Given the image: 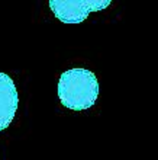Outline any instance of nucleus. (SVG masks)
<instances>
[{
	"label": "nucleus",
	"mask_w": 158,
	"mask_h": 160,
	"mask_svg": "<svg viewBox=\"0 0 158 160\" xmlns=\"http://www.w3.org/2000/svg\"><path fill=\"white\" fill-rule=\"evenodd\" d=\"M97 96V77L87 68H70L60 77L58 98L60 102L68 109H89L96 103Z\"/></svg>",
	"instance_id": "f257e3e1"
},
{
	"label": "nucleus",
	"mask_w": 158,
	"mask_h": 160,
	"mask_svg": "<svg viewBox=\"0 0 158 160\" xmlns=\"http://www.w3.org/2000/svg\"><path fill=\"white\" fill-rule=\"evenodd\" d=\"M110 3V0H50V8L64 23H80L89 13L103 10Z\"/></svg>",
	"instance_id": "f03ea898"
},
{
	"label": "nucleus",
	"mask_w": 158,
	"mask_h": 160,
	"mask_svg": "<svg viewBox=\"0 0 158 160\" xmlns=\"http://www.w3.org/2000/svg\"><path fill=\"white\" fill-rule=\"evenodd\" d=\"M19 105L17 90L7 74L0 72V131L6 130L12 124Z\"/></svg>",
	"instance_id": "7ed1b4c3"
}]
</instances>
